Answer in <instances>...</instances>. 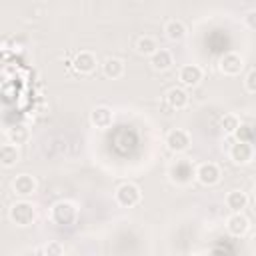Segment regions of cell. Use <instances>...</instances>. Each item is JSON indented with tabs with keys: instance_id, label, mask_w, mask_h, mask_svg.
Listing matches in <instances>:
<instances>
[{
	"instance_id": "obj_1",
	"label": "cell",
	"mask_w": 256,
	"mask_h": 256,
	"mask_svg": "<svg viewBox=\"0 0 256 256\" xmlns=\"http://www.w3.org/2000/svg\"><path fill=\"white\" fill-rule=\"evenodd\" d=\"M168 180L176 186H188L192 180H196V166L188 158H176L168 166Z\"/></svg>"
},
{
	"instance_id": "obj_2",
	"label": "cell",
	"mask_w": 256,
	"mask_h": 256,
	"mask_svg": "<svg viewBox=\"0 0 256 256\" xmlns=\"http://www.w3.org/2000/svg\"><path fill=\"white\" fill-rule=\"evenodd\" d=\"M8 218H10V222H12L14 226H18V228H28V226H32V224L36 222V208H34V204L28 202L26 198L16 200V202L10 206V210H8Z\"/></svg>"
},
{
	"instance_id": "obj_3",
	"label": "cell",
	"mask_w": 256,
	"mask_h": 256,
	"mask_svg": "<svg viewBox=\"0 0 256 256\" xmlns=\"http://www.w3.org/2000/svg\"><path fill=\"white\" fill-rule=\"evenodd\" d=\"M78 218V208L70 200H58L50 210V220L58 226H72Z\"/></svg>"
},
{
	"instance_id": "obj_4",
	"label": "cell",
	"mask_w": 256,
	"mask_h": 256,
	"mask_svg": "<svg viewBox=\"0 0 256 256\" xmlns=\"http://www.w3.org/2000/svg\"><path fill=\"white\" fill-rule=\"evenodd\" d=\"M114 198H116L118 206H122V208H134V206H138L140 200H142V190H140V186L134 184V182H122V184L116 188Z\"/></svg>"
},
{
	"instance_id": "obj_5",
	"label": "cell",
	"mask_w": 256,
	"mask_h": 256,
	"mask_svg": "<svg viewBox=\"0 0 256 256\" xmlns=\"http://www.w3.org/2000/svg\"><path fill=\"white\" fill-rule=\"evenodd\" d=\"M164 144H166V148H168L170 152L182 154V152H186V150L192 146V136H190V132L184 130V128H172V130L166 132Z\"/></svg>"
},
{
	"instance_id": "obj_6",
	"label": "cell",
	"mask_w": 256,
	"mask_h": 256,
	"mask_svg": "<svg viewBox=\"0 0 256 256\" xmlns=\"http://www.w3.org/2000/svg\"><path fill=\"white\" fill-rule=\"evenodd\" d=\"M228 156L234 164L238 166H246L254 160V144L252 142H244V140H236L230 150H228Z\"/></svg>"
},
{
	"instance_id": "obj_7",
	"label": "cell",
	"mask_w": 256,
	"mask_h": 256,
	"mask_svg": "<svg viewBox=\"0 0 256 256\" xmlns=\"http://www.w3.org/2000/svg\"><path fill=\"white\" fill-rule=\"evenodd\" d=\"M222 178V170L216 162H202L196 166V180L202 186H214Z\"/></svg>"
},
{
	"instance_id": "obj_8",
	"label": "cell",
	"mask_w": 256,
	"mask_h": 256,
	"mask_svg": "<svg viewBox=\"0 0 256 256\" xmlns=\"http://www.w3.org/2000/svg\"><path fill=\"white\" fill-rule=\"evenodd\" d=\"M96 66H98V58H96V54L90 52V50H80V52L74 56V60H72V68H74V72L80 74V76L92 74V72L96 70Z\"/></svg>"
},
{
	"instance_id": "obj_9",
	"label": "cell",
	"mask_w": 256,
	"mask_h": 256,
	"mask_svg": "<svg viewBox=\"0 0 256 256\" xmlns=\"http://www.w3.org/2000/svg\"><path fill=\"white\" fill-rule=\"evenodd\" d=\"M202 78H204V70H202V66H198V64H184V66H180V70H178V82H180V86H184V88H194V86H198V84L202 82Z\"/></svg>"
},
{
	"instance_id": "obj_10",
	"label": "cell",
	"mask_w": 256,
	"mask_h": 256,
	"mask_svg": "<svg viewBox=\"0 0 256 256\" xmlns=\"http://www.w3.org/2000/svg\"><path fill=\"white\" fill-rule=\"evenodd\" d=\"M38 190V182L32 174H18L14 180H12V192L20 198H28V196H34Z\"/></svg>"
},
{
	"instance_id": "obj_11",
	"label": "cell",
	"mask_w": 256,
	"mask_h": 256,
	"mask_svg": "<svg viewBox=\"0 0 256 256\" xmlns=\"http://www.w3.org/2000/svg\"><path fill=\"white\" fill-rule=\"evenodd\" d=\"M218 68L224 76H238L244 70V60L240 54L236 52H226L220 60H218Z\"/></svg>"
},
{
	"instance_id": "obj_12",
	"label": "cell",
	"mask_w": 256,
	"mask_h": 256,
	"mask_svg": "<svg viewBox=\"0 0 256 256\" xmlns=\"http://www.w3.org/2000/svg\"><path fill=\"white\" fill-rule=\"evenodd\" d=\"M226 230L230 236H236V238H242L248 234L250 230V220L242 214V212H232L228 218H226Z\"/></svg>"
},
{
	"instance_id": "obj_13",
	"label": "cell",
	"mask_w": 256,
	"mask_h": 256,
	"mask_svg": "<svg viewBox=\"0 0 256 256\" xmlns=\"http://www.w3.org/2000/svg\"><path fill=\"white\" fill-rule=\"evenodd\" d=\"M164 100H166V104H168L170 110H184L188 106V102H190V96H188V92H186L184 86H172L166 92Z\"/></svg>"
},
{
	"instance_id": "obj_14",
	"label": "cell",
	"mask_w": 256,
	"mask_h": 256,
	"mask_svg": "<svg viewBox=\"0 0 256 256\" xmlns=\"http://www.w3.org/2000/svg\"><path fill=\"white\" fill-rule=\"evenodd\" d=\"M112 122H114V112H112V108H108V106H96V108L90 112V124L96 126V128H100V130L110 128Z\"/></svg>"
},
{
	"instance_id": "obj_15",
	"label": "cell",
	"mask_w": 256,
	"mask_h": 256,
	"mask_svg": "<svg viewBox=\"0 0 256 256\" xmlns=\"http://www.w3.org/2000/svg\"><path fill=\"white\" fill-rule=\"evenodd\" d=\"M172 64H174V56H172V52L166 50V48H158V50L150 56V66H152L156 72H166V70L172 68Z\"/></svg>"
},
{
	"instance_id": "obj_16",
	"label": "cell",
	"mask_w": 256,
	"mask_h": 256,
	"mask_svg": "<svg viewBox=\"0 0 256 256\" xmlns=\"http://www.w3.org/2000/svg\"><path fill=\"white\" fill-rule=\"evenodd\" d=\"M18 162H20V150H18V146L12 144V142L2 144V148H0V164L4 168H12Z\"/></svg>"
},
{
	"instance_id": "obj_17",
	"label": "cell",
	"mask_w": 256,
	"mask_h": 256,
	"mask_svg": "<svg viewBox=\"0 0 256 256\" xmlns=\"http://www.w3.org/2000/svg\"><path fill=\"white\" fill-rule=\"evenodd\" d=\"M164 34H166V38L170 42H180V40L186 38L188 28H186V24L182 20H168L166 26H164Z\"/></svg>"
},
{
	"instance_id": "obj_18",
	"label": "cell",
	"mask_w": 256,
	"mask_h": 256,
	"mask_svg": "<svg viewBox=\"0 0 256 256\" xmlns=\"http://www.w3.org/2000/svg\"><path fill=\"white\" fill-rule=\"evenodd\" d=\"M124 70H126L124 62H122L120 58H114V56L106 58V62L102 64V72H104V76L110 78V80H118V78H122V76H124Z\"/></svg>"
},
{
	"instance_id": "obj_19",
	"label": "cell",
	"mask_w": 256,
	"mask_h": 256,
	"mask_svg": "<svg viewBox=\"0 0 256 256\" xmlns=\"http://www.w3.org/2000/svg\"><path fill=\"white\" fill-rule=\"evenodd\" d=\"M248 202H250V198L242 190H230L226 194V206L230 208V212H242L248 206Z\"/></svg>"
},
{
	"instance_id": "obj_20",
	"label": "cell",
	"mask_w": 256,
	"mask_h": 256,
	"mask_svg": "<svg viewBox=\"0 0 256 256\" xmlns=\"http://www.w3.org/2000/svg\"><path fill=\"white\" fill-rule=\"evenodd\" d=\"M6 138H8V142H12L16 146L26 144L30 140V128H26L24 124H14L6 130Z\"/></svg>"
},
{
	"instance_id": "obj_21",
	"label": "cell",
	"mask_w": 256,
	"mask_h": 256,
	"mask_svg": "<svg viewBox=\"0 0 256 256\" xmlns=\"http://www.w3.org/2000/svg\"><path fill=\"white\" fill-rule=\"evenodd\" d=\"M158 48H160V46H158L156 38H152V36H140L138 42H136V52L142 54V56H148V58H150Z\"/></svg>"
},
{
	"instance_id": "obj_22",
	"label": "cell",
	"mask_w": 256,
	"mask_h": 256,
	"mask_svg": "<svg viewBox=\"0 0 256 256\" xmlns=\"http://www.w3.org/2000/svg\"><path fill=\"white\" fill-rule=\"evenodd\" d=\"M240 118L234 114V112H226L222 118H220V128L224 130V134H228V136H234L236 134V130L240 128Z\"/></svg>"
},
{
	"instance_id": "obj_23",
	"label": "cell",
	"mask_w": 256,
	"mask_h": 256,
	"mask_svg": "<svg viewBox=\"0 0 256 256\" xmlns=\"http://www.w3.org/2000/svg\"><path fill=\"white\" fill-rule=\"evenodd\" d=\"M236 140H244V142H252L254 140V130H252V126H248V124H240V128L236 130Z\"/></svg>"
},
{
	"instance_id": "obj_24",
	"label": "cell",
	"mask_w": 256,
	"mask_h": 256,
	"mask_svg": "<svg viewBox=\"0 0 256 256\" xmlns=\"http://www.w3.org/2000/svg\"><path fill=\"white\" fill-rule=\"evenodd\" d=\"M42 254H46V256H60V254H64V246H62L60 242L52 240V242H48V244L42 248Z\"/></svg>"
},
{
	"instance_id": "obj_25",
	"label": "cell",
	"mask_w": 256,
	"mask_h": 256,
	"mask_svg": "<svg viewBox=\"0 0 256 256\" xmlns=\"http://www.w3.org/2000/svg\"><path fill=\"white\" fill-rule=\"evenodd\" d=\"M244 86H246V90H248L250 94H256V68L250 70V72L246 74V78H244Z\"/></svg>"
},
{
	"instance_id": "obj_26",
	"label": "cell",
	"mask_w": 256,
	"mask_h": 256,
	"mask_svg": "<svg viewBox=\"0 0 256 256\" xmlns=\"http://www.w3.org/2000/svg\"><path fill=\"white\" fill-rule=\"evenodd\" d=\"M244 24H246V28L256 30V10H248L244 14Z\"/></svg>"
},
{
	"instance_id": "obj_27",
	"label": "cell",
	"mask_w": 256,
	"mask_h": 256,
	"mask_svg": "<svg viewBox=\"0 0 256 256\" xmlns=\"http://www.w3.org/2000/svg\"><path fill=\"white\" fill-rule=\"evenodd\" d=\"M252 198L256 200V182H254V186H252Z\"/></svg>"
}]
</instances>
